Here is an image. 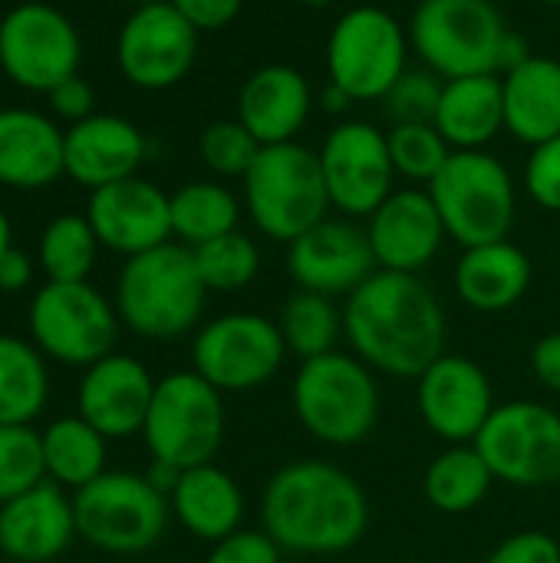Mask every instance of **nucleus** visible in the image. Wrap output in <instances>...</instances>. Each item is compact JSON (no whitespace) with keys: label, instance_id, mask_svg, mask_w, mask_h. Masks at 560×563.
Returning <instances> with one entry per match:
<instances>
[{"label":"nucleus","instance_id":"6ab92c4d","mask_svg":"<svg viewBox=\"0 0 560 563\" xmlns=\"http://www.w3.org/2000/svg\"><path fill=\"white\" fill-rule=\"evenodd\" d=\"M86 218L99 244L125 257L172 241V195L139 175L96 188Z\"/></svg>","mask_w":560,"mask_h":563},{"label":"nucleus","instance_id":"f704fd0d","mask_svg":"<svg viewBox=\"0 0 560 563\" xmlns=\"http://www.w3.org/2000/svg\"><path fill=\"white\" fill-rule=\"evenodd\" d=\"M96 247H99V238L89 218H79V214L53 218L40 238V261H43L46 277L56 284L86 280L96 264Z\"/></svg>","mask_w":560,"mask_h":563},{"label":"nucleus","instance_id":"37998d69","mask_svg":"<svg viewBox=\"0 0 560 563\" xmlns=\"http://www.w3.org/2000/svg\"><path fill=\"white\" fill-rule=\"evenodd\" d=\"M485 563H560V544L548 531H518L505 538Z\"/></svg>","mask_w":560,"mask_h":563},{"label":"nucleus","instance_id":"e433bc0d","mask_svg":"<svg viewBox=\"0 0 560 563\" xmlns=\"http://www.w3.org/2000/svg\"><path fill=\"white\" fill-rule=\"evenodd\" d=\"M386 142H389L396 178H406L426 188L452 155V145L442 139V132L432 122H393V129L386 132Z\"/></svg>","mask_w":560,"mask_h":563},{"label":"nucleus","instance_id":"20e7f679","mask_svg":"<svg viewBox=\"0 0 560 563\" xmlns=\"http://www.w3.org/2000/svg\"><path fill=\"white\" fill-rule=\"evenodd\" d=\"M208 287L185 244H158L125 261L116 284L119 320L145 340H175L198 327Z\"/></svg>","mask_w":560,"mask_h":563},{"label":"nucleus","instance_id":"0eeeda50","mask_svg":"<svg viewBox=\"0 0 560 563\" xmlns=\"http://www.w3.org/2000/svg\"><path fill=\"white\" fill-rule=\"evenodd\" d=\"M409 46L442 79L498 73L508 23L495 0H419L409 16Z\"/></svg>","mask_w":560,"mask_h":563},{"label":"nucleus","instance_id":"4c0bfd02","mask_svg":"<svg viewBox=\"0 0 560 563\" xmlns=\"http://www.w3.org/2000/svg\"><path fill=\"white\" fill-rule=\"evenodd\" d=\"M46 482L43 435L30 426H0V505Z\"/></svg>","mask_w":560,"mask_h":563},{"label":"nucleus","instance_id":"ddd939ff","mask_svg":"<svg viewBox=\"0 0 560 563\" xmlns=\"http://www.w3.org/2000/svg\"><path fill=\"white\" fill-rule=\"evenodd\" d=\"M30 333L40 353L66 366H92L116 346L119 310L86 280L36 290L30 303Z\"/></svg>","mask_w":560,"mask_h":563},{"label":"nucleus","instance_id":"9b49d317","mask_svg":"<svg viewBox=\"0 0 560 563\" xmlns=\"http://www.w3.org/2000/svg\"><path fill=\"white\" fill-rule=\"evenodd\" d=\"M287 356L277 320L251 310L221 313L198 327L191 340V369L218 393H251L267 386Z\"/></svg>","mask_w":560,"mask_h":563},{"label":"nucleus","instance_id":"72a5a7b5","mask_svg":"<svg viewBox=\"0 0 560 563\" xmlns=\"http://www.w3.org/2000/svg\"><path fill=\"white\" fill-rule=\"evenodd\" d=\"M277 327L287 343V353L304 363V360L340 350L343 307H337L333 297H323L314 290H294L281 307Z\"/></svg>","mask_w":560,"mask_h":563},{"label":"nucleus","instance_id":"8fccbe9b","mask_svg":"<svg viewBox=\"0 0 560 563\" xmlns=\"http://www.w3.org/2000/svg\"><path fill=\"white\" fill-rule=\"evenodd\" d=\"M145 478H149V485H152L155 492H162L165 498H172V492H175V485H178V478H182V468H175V465H168V462L152 459V465H149Z\"/></svg>","mask_w":560,"mask_h":563},{"label":"nucleus","instance_id":"603ef678","mask_svg":"<svg viewBox=\"0 0 560 563\" xmlns=\"http://www.w3.org/2000/svg\"><path fill=\"white\" fill-rule=\"evenodd\" d=\"M13 244H10V221H7V214L0 211V257L10 251Z\"/></svg>","mask_w":560,"mask_h":563},{"label":"nucleus","instance_id":"c756f323","mask_svg":"<svg viewBox=\"0 0 560 563\" xmlns=\"http://www.w3.org/2000/svg\"><path fill=\"white\" fill-rule=\"evenodd\" d=\"M492 488L495 475L475 445H446L422 475V495L439 515H469Z\"/></svg>","mask_w":560,"mask_h":563},{"label":"nucleus","instance_id":"4468645a","mask_svg":"<svg viewBox=\"0 0 560 563\" xmlns=\"http://www.w3.org/2000/svg\"><path fill=\"white\" fill-rule=\"evenodd\" d=\"M83 43L66 13L50 3H20L0 20V69L30 92H50L76 76Z\"/></svg>","mask_w":560,"mask_h":563},{"label":"nucleus","instance_id":"f3484780","mask_svg":"<svg viewBox=\"0 0 560 563\" xmlns=\"http://www.w3.org/2000/svg\"><path fill=\"white\" fill-rule=\"evenodd\" d=\"M416 406L436 439L446 445H472L498 402L488 373L475 360L442 353L416 379Z\"/></svg>","mask_w":560,"mask_h":563},{"label":"nucleus","instance_id":"58836bf2","mask_svg":"<svg viewBox=\"0 0 560 563\" xmlns=\"http://www.w3.org/2000/svg\"><path fill=\"white\" fill-rule=\"evenodd\" d=\"M261 148L264 145L238 119H218L198 139L201 162L221 178H244Z\"/></svg>","mask_w":560,"mask_h":563},{"label":"nucleus","instance_id":"39448f33","mask_svg":"<svg viewBox=\"0 0 560 563\" xmlns=\"http://www.w3.org/2000/svg\"><path fill=\"white\" fill-rule=\"evenodd\" d=\"M241 185L248 218L277 244L297 241L330 211L320 155L304 142L264 145Z\"/></svg>","mask_w":560,"mask_h":563},{"label":"nucleus","instance_id":"f8f14e48","mask_svg":"<svg viewBox=\"0 0 560 563\" xmlns=\"http://www.w3.org/2000/svg\"><path fill=\"white\" fill-rule=\"evenodd\" d=\"M472 445L488 462L495 482L512 488H548L560 482V412L545 402H498Z\"/></svg>","mask_w":560,"mask_h":563},{"label":"nucleus","instance_id":"473e14b6","mask_svg":"<svg viewBox=\"0 0 560 563\" xmlns=\"http://www.w3.org/2000/svg\"><path fill=\"white\" fill-rule=\"evenodd\" d=\"M43 459L56 485L83 488L106 472V439L83 416H66L46 426Z\"/></svg>","mask_w":560,"mask_h":563},{"label":"nucleus","instance_id":"5fc2aeb1","mask_svg":"<svg viewBox=\"0 0 560 563\" xmlns=\"http://www.w3.org/2000/svg\"><path fill=\"white\" fill-rule=\"evenodd\" d=\"M125 3H132V7H142V3H155V0H125Z\"/></svg>","mask_w":560,"mask_h":563},{"label":"nucleus","instance_id":"dca6fc26","mask_svg":"<svg viewBox=\"0 0 560 563\" xmlns=\"http://www.w3.org/2000/svg\"><path fill=\"white\" fill-rule=\"evenodd\" d=\"M198 56V30L168 3H142L129 13L116 40L122 76L149 92L178 86Z\"/></svg>","mask_w":560,"mask_h":563},{"label":"nucleus","instance_id":"5701e85b","mask_svg":"<svg viewBox=\"0 0 560 563\" xmlns=\"http://www.w3.org/2000/svg\"><path fill=\"white\" fill-rule=\"evenodd\" d=\"M314 109V89L307 76L287 63H267L254 69L238 92V122L261 142H297Z\"/></svg>","mask_w":560,"mask_h":563},{"label":"nucleus","instance_id":"7ed1b4c3","mask_svg":"<svg viewBox=\"0 0 560 563\" xmlns=\"http://www.w3.org/2000/svg\"><path fill=\"white\" fill-rule=\"evenodd\" d=\"M290 406L310 439L330 449H353L380 422V383L360 356L333 350L297 366Z\"/></svg>","mask_w":560,"mask_h":563},{"label":"nucleus","instance_id":"2f4dec72","mask_svg":"<svg viewBox=\"0 0 560 563\" xmlns=\"http://www.w3.org/2000/svg\"><path fill=\"white\" fill-rule=\"evenodd\" d=\"M50 396V376L36 346L0 336V426H30Z\"/></svg>","mask_w":560,"mask_h":563},{"label":"nucleus","instance_id":"7c9ffc66","mask_svg":"<svg viewBox=\"0 0 560 563\" xmlns=\"http://www.w3.org/2000/svg\"><path fill=\"white\" fill-rule=\"evenodd\" d=\"M241 201L221 181H191L172 195V238L185 247L208 244L238 231Z\"/></svg>","mask_w":560,"mask_h":563},{"label":"nucleus","instance_id":"412c9836","mask_svg":"<svg viewBox=\"0 0 560 563\" xmlns=\"http://www.w3.org/2000/svg\"><path fill=\"white\" fill-rule=\"evenodd\" d=\"M155 383L149 366L135 356L109 353L92 363L79 383V416L109 442L129 439L145 429V416L155 396Z\"/></svg>","mask_w":560,"mask_h":563},{"label":"nucleus","instance_id":"c9c22d12","mask_svg":"<svg viewBox=\"0 0 560 563\" xmlns=\"http://www.w3.org/2000/svg\"><path fill=\"white\" fill-rule=\"evenodd\" d=\"M191 254H195V267H198L208 294L211 290L215 294L244 290L261 274V251L241 231L221 234V238H215L208 244H198V247H191Z\"/></svg>","mask_w":560,"mask_h":563},{"label":"nucleus","instance_id":"aec40b11","mask_svg":"<svg viewBox=\"0 0 560 563\" xmlns=\"http://www.w3.org/2000/svg\"><path fill=\"white\" fill-rule=\"evenodd\" d=\"M370 247L380 271L422 274L442 251L449 231L429 188H399L366 218Z\"/></svg>","mask_w":560,"mask_h":563},{"label":"nucleus","instance_id":"09e8293b","mask_svg":"<svg viewBox=\"0 0 560 563\" xmlns=\"http://www.w3.org/2000/svg\"><path fill=\"white\" fill-rule=\"evenodd\" d=\"M535 53H531V43L521 36V33H515L512 26H508V33H505V40H502V49H498V73H512V69H518L525 59H531Z\"/></svg>","mask_w":560,"mask_h":563},{"label":"nucleus","instance_id":"49530a36","mask_svg":"<svg viewBox=\"0 0 560 563\" xmlns=\"http://www.w3.org/2000/svg\"><path fill=\"white\" fill-rule=\"evenodd\" d=\"M531 373L538 383L560 396V330L541 336L531 350Z\"/></svg>","mask_w":560,"mask_h":563},{"label":"nucleus","instance_id":"9d476101","mask_svg":"<svg viewBox=\"0 0 560 563\" xmlns=\"http://www.w3.org/2000/svg\"><path fill=\"white\" fill-rule=\"evenodd\" d=\"M409 30L383 7H350L327 36L330 82L353 102H383L396 79L409 69Z\"/></svg>","mask_w":560,"mask_h":563},{"label":"nucleus","instance_id":"4be33fe9","mask_svg":"<svg viewBox=\"0 0 560 563\" xmlns=\"http://www.w3.org/2000/svg\"><path fill=\"white\" fill-rule=\"evenodd\" d=\"M76 538L73 501L63 485L40 482L20 498L0 505V551L17 563H46L59 558Z\"/></svg>","mask_w":560,"mask_h":563},{"label":"nucleus","instance_id":"393cba45","mask_svg":"<svg viewBox=\"0 0 560 563\" xmlns=\"http://www.w3.org/2000/svg\"><path fill=\"white\" fill-rule=\"evenodd\" d=\"M531 257L508 238L465 247L455 264V294L475 313H505L518 307L531 290Z\"/></svg>","mask_w":560,"mask_h":563},{"label":"nucleus","instance_id":"3c124183","mask_svg":"<svg viewBox=\"0 0 560 563\" xmlns=\"http://www.w3.org/2000/svg\"><path fill=\"white\" fill-rule=\"evenodd\" d=\"M320 106H323V112H330V115H347V109L353 106V99H350V92L340 89L337 82H327L323 92H320Z\"/></svg>","mask_w":560,"mask_h":563},{"label":"nucleus","instance_id":"6e6552de","mask_svg":"<svg viewBox=\"0 0 560 563\" xmlns=\"http://www.w3.org/2000/svg\"><path fill=\"white\" fill-rule=\"evenodd\" d=\"M76 538L106 554H142L165 538L172 505L145 475L102 472L73 495Z\"/></svg>","mask_w":560,"mask_h":563},{"label":"nucleus","instance_id":"a19ab883","mask_svg":"<svg viewBox=\"0 0 560 563\" xmlns=\"http://www.w3.org/2000/svg\"><path fill=\"white\" fill-rule=\"evenodd\" d=\"M525 191L541 211L560 214V135L531 148L525 165Z\"/></svg>","mask_w":560,"mask_h":563},{"label":"nucleus","instance_id":"b1692460","mask_svg":"<svg viewBox=\"0 0 560 563\" xmlns=\"http://www.w3.org/2000/svg\"><path fill=\"white\" fill-rule=\"evenodd\" d=\"M66 175L89 191L132 178L145 158V135L122 115H89L73 122L63 142Z\"/></svg>","mask_w":560,"mask_h":563},{"label":"nucleus","instance_id":"2eb2a0df","mask_svg":"<svg viewBox=\"0 0 560 563\" xmlns=\"http://www.w3.org/2000/svg\"><path fill=\"white\" fill-rule=\"evenodd\" d=\"M320 172L327 181L330 208L343 218H370L396 188L386 132L363 119L337 122L320 145Z\"/></svg>","mask_w":560,"mask_h":563},{"label":"nucleus","instance_id":"79ce46f5","mask_svg":"<svg viewBox=\"0 0 560 563\" xmlns=\"http://www.w3.org/2000/svg\"><path fill=\"white\" fill-rule=\"evenodd\" d=\"M284 551L277 548V541L261 528V531H234L231 538L211 544V554L205 563H281Z\"/></svg>","mask_w":560,"mask_h":563},{"label":"nucleus","instance_id":"c85d7f7f","mask_svg":"<svg viewBox=\"0 0 560 563\" xmlns=\"http://www.w3.org/2000/svg\"><path fill=\"white\" fill-rule=\"evenodd\" d=\"M505 132L525 145H541L560 135V63L531 56L518 69L502 73Z\"/></svg>","mask_w":560,"mask_h":563},{"label":"nucleus","instance_id":"1a4fd4ad","mask_svg":"<svg viewBox=\"0 0 560 563\" xmlns=\"http://www.w3.org/2000/svg\"><path fill=\"white\" fill-rule=\"evenodd\" d=\"M224 393H218L195 369L168 373L155 383L145 416V449L152 459L175 468L215 462L224 442Z\"/></svg>","mask_w":560,"mask_h":563},{"label":"nucleus","instance_id":"864d4df0","mask_svg":"<svg viewBox=\"0 0 560 563\" xmlns=\"http://www.w3.org/2000/svg\"><path fill=\"white\" fill-rule=\"evenodd\" d=\"M304 7H314V10H323V7H330L333 0H300Z\"/></svg>","mask_w":560,"mask_h":563},{"label":"nucleus","instance_id":"c03bdc74","mask_svg":"<svg viewBox=\"0 0 560 563\" xmlns=\"http://www.w3.org/2000/svg\"><path fill=\"white\" fill-rule=\"evenodd\" d=\"M198 33H211V30H224L231 26L241 10L244 0H168Z\"/></svg>","mask_w":560,"mask_h":563},{"label":"nucleus","instance_id":"bb28decb","mask_svg":"<svg viewBox=\"0 0 560 563\" xmlns=\"http://www.w3.org/2000/svg\"><path fill=\"white\" fill-rule=\"evenodd\" d=\"M168 505L178 525L208 544L231 538L244 521V492L238 478L215 462L185 468Z\"/></svg>","mask_w":560,"mask_h":563},{"label":"nucleus","instance_id":"423d86ee","mask_svg":"<svg viewBox=\"0 0 560 563\" xmlns=\"http://www.w3.org/2000/svg\"><path fill=\"white\" fill-rule=\"evenodd\" d=\"M449 238L462 247L505 241L518 218V188L505 162L485 148L452 152L429 181Z\"/></svg>","mask_w":560,"mask_h":563},{"label":"nucleus","instance_id":"f03ea898","mask_svg":"<svg viewBox=\"0 0 560 563\" xmlns=\"http://www.w3.org/2000/svg\"><path fill=\"white\" fill-rule=\"evenodd\" d=\"M261 528L284 554L333 558L363 541L370 498L347 468L323 459H297L267 478Z\"/></svg>","mask_w":560,"mask_h":563},{"label":"nucleus","instance_id":"de8ad7c7","mask_svg":"<svg viewBox=\"0 0 560 563\" xmlns=\"http://www.w3.org/2000/svg\"><path fill=\"white\" fill-rule=\"evenodd\" d=\"M30 277H33V264H30V257H26L23 251L10 247V251L0 257V290L17 294V290H23V287L30 284Z\"/></svg>","mask_w":560,"mask_h":563},{"label":"nucleus","instance_id":"6e6d98bb","mask_svg":"<svg viewBox=\"0 0 560 563\" xmlns=\"http://www.w3.org/2000/svg\"><path fill=\"white\" fill-rule=\"evenodd\" d=\"M538 3H545V7H560V0H538Z\"/></svg>","mask_w":560,"mask_h":563},{"label":"nucleus","instance_id":"cd10ccee","mask_svg":"<svg viewBox=\"0 0 560 563\" xmlns=\"http://www.w3.org/2000/svg\"><path fill=\"white\" fill-rule=\"evenodd\" d=\"M432 125L452 145V152H475L498 139L505 129V99L502 76H459L442 82V96L432 115Z\"/></svg>","mask_w":560,"mask_h":563},{"label":"nucleus","instance_id":"ea45409f","mask_svg":"<svg viewBox=\"0 0 560 563\" xmlns=\"http://www.w3.org/2000/svg\"><path fill=\"white\" fill-rule=\"evenodd\" d=\"M442 76H436L426 66L406 69L396 86L386 92L383 106L393 122H432L439 96H442Z\"/></svg>","mask_w":560,"mask_h":563},{"label":"nucleus","instance_id":"a211bd4d","mask_svg":"<svg viewBox=\"0 0 560 563\" xmlns=\"http://www.w3.org/2000/svg\"><path fill=\"white\" fill-rule=\"evenodd\" d=\"M370 234L353 218H323L287 244V274L297 290L323 297H350L376 274Z\"/></svg>","mask_w":560,"mask_h":563},{"label":"nucleus","instance_id":"a18cd8bd","mask_svg":"<svg viewBox=\"0 0 560 563\" xmlns=\"http://www.w3.org/2000/svg\"><path fill=\"white\" fill-rule=\"evenodd\" d=\"M46 96H50V106L56 109V115H63V119H69V122H83V119L96 115V112H92L96 92H92V86H89L79 73L69 76V79H63V82H59L56 89H50Z\"/></svg>","mask_w":560,"mask_h":563},{"label":"nucleus","instance_id":"f257e3e1","mask_svg":"<svg viewBox=\"0 0 560 563\" xmlns=\"http://www.w3.org/2000/svg\"><path fill=\"white\" fill-rule=\"evenodd\" d=\"M343 340L373 373L419 379L449 353L442 300L419 274L376 271L343 303Z\"/></svg>","mask_w":560,"mask_h":563},{"label":"nucleus","instance_id":"a878e982","mask_svg":"<svg viewBox=\"0 0 560 563\" xmlns=\"http://www.w3.org/2000/svg\"><path fill=\"white\" fill-rule=\"evenodd\" d=\"M66 132L33 109H0V185L46 188L66 175Z\"/></svg>","mask_w":560,"mask_h":563}]
</instances>
